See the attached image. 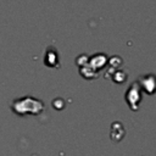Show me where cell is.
I'll return each mask as SVG.
<instances>
[{"mask_svg":"<svg viewBox=\"0 0 156 156\" xmlns=\"http://www.w3.org/2000/svg\"><path fill=\"white\" fill-rule=\"evenodd\" d=\"M21 101H23V102L16 101L15 105H13V108H15V110L26 106V108H23V110L20 112L21 115H23V113H28V111H29V113H39V111L43 108V104H41V101L33 100V99H30V98L22 99Z\"/></svg>","mask_w":156,"mask_h":156,"instance_id":"6da1fadb","label":"cell"},{"mask_svg":"<svg viewBox=\"0 0 156 156\" xmlns=\"http://www.w3.org/2000/svg\"><path fill=\"white\" fill-rule=\"evenodd\" d=\"M126 98L128 99V102H129L130 106H132L133 102H135L136 106H138V102L140 101V94H139V90L136 91V94H133V90H132V87H130V89L128 90V94H127Z\"/></svg>","mask_w":156,"mask_h":156,"instance_id":"7a4b0ae2","label":"cell"}]
</instances>
